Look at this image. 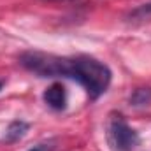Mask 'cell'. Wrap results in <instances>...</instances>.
Segmentation results:
<instances>
[{"label": "cell", "mask_w": 151, "mask_h": 151, "mask_svg": "<svg viewBox=\"0 0 151 151\" xmlns=\"http://www.w3.org/2000/svg\"><path fill=\"white\" fill-rule=\"evenodd\" d=\"M19 63L39 77H69L77 81L91 100L102 97L111 84V69L88 55L58 56L42 51H27L19 56Z\"/></svg>", "instance_id": "6da1fadb"}, {"label": "cell", "mask_w": 151, "mask_h": 151, "mask_svg": "<svg viewBox=\"0 0 151 151\" xmlns=\"http://www.w3.org/2000/svg\"><path fill=\"white\" fill-rule=\"evenodd\" d=\"M107 139L114 151H134L139 146V134L121 114H113L107 125Z\"/></svg>", "instance_id": "7a4b0ae2"}, {"label": "cell", "mask_w": 151, "mask_h": 151, "mask_svg": "<svg viewBox=\"0 0 151 151\" xmlns=\"http://www.w3.org/2000/svg\"><path fill=\"white\" fill-rule=\"evenodd\" d=\"M42 99L53 111H63L67 107V90L62 83H53L51 86H47L42 93Z\"/></svg>", "instance_id": "3957f363"}, {"label": "cell", "mask_w": 151, "mask_h": 151, "mask_svg": "<svg viewBox=\"0 0 151 151\" xmlns=\"http://www.w3.org/2000/svg\"><path fill=\"white\" fill-rule=\"evenodd\" d=\"M28 128H30V125H28L27 121H23V119H14V121H11L9 127L5 128L4 139H5L7 142H16V141L23 139V137L27 135Z\"/></svg>", "instance_id": "277c9868"}, {"label": "cell", "mask_w": 151, "mask_h": 151, "mask_svg": "<svg viewBox=\"0 0 151 151\" xmlns=\"http://www.w3.org/2000/svg\"><path fill=\"white\" fill-rule=\"evenodd\" d=\"M128 104L132 107H148L151 106V86L135 88L128 99Z\"/></svg>", "instance_id": "5b68a950"}, {"label": "cell", "mask_w": 151, "mask_h": 151, "mask_svg": "<svg viewBox=\"0 0 151 151\" xmlns=\"http://www.w3.org/2000/svg\"><path fill=\"white\" fill-rule=\"evenodd\" d=\"M150 16H151V2L139 5L137 9H134L130 12V18H134V19H148Z\"/></svg>", "instance_id": "8992f818"}, {"label": "cell", "mask_w": 151, "mask_h": 151, "mask_svg": "<svg viewBox=\"0 0 151 151\" xmlns=\"http://www.w3.org/2000/svg\"><path fill=\"white\" fill-rule=\"evenodd\" d=\"M28 151H55V146H53V142H40Z\"/></svg>", "instance_id": "52a82bcc"}, {"label": "cell", "mask_w": 151, "mask_h": 151, "mask_svg": "<svg viewBox=\"0 0 151 151\" xmlns=\"http://www.w3.org/2000/svg\"><path fill=\"white\" fill-rule=\"evenodd\" d=\"M2 88H4V81H0V90H2Z\"/></svg>", "instance_id": "ba28073f"}]
</instances>
